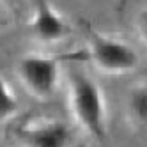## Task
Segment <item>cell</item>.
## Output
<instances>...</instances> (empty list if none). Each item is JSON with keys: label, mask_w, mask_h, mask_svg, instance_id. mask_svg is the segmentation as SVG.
Here are the masks:
<instances>
[{"label": "cell", "mask_w": 147, "mask_h": 147, "mask_svg": "<svg viewBox=\"0 0 147 147\" xmlns=\"http://www.w3.org/2000/svg\"><path fill=\"white\" fill-rule=\"evenodd\" d=\"M69 108L76 124L89 136H107V99L101 87L83 73H71L67 78Z\"/></svg>", "instance_id": "1"}, {"label": "cell", "mask_w": 147, "mask_h": 147, "mask_svg": "<svg viewBox=\"0 0 147 147\" xmlns=\"http://www.w3.org/2000/svg\"><path fill=\"white\" fill-rule=\"evenodd\" d=\"M87 41V55L99 71L108 75H126L138 67L140 57L131 45L108 34L94 30L87 22H82Z\"/></svg>", "instance_id": "2"}, {"label": "cell", "mask_w": 147, "mask_h": 147, "mask_svg": "<svg viewBox=\"0 0 147 147\" xmlns=\"http://www.w3.org/2000/svg\"><path fill=\"white\" fill-rule=\"evenodd\" d=\"M18 78L30 96L48 99L55 94L60 82V60L53 55L28 53L18 60Z\"/></svg>", "instance_id": "3"}, {"label": "cell", "mask_w": 147, "mask_h": 147, "mask_svg": "<svg viewBox=\"0 0 147 147\" xmlns=\"http://www.w3.org/2000/svg\"><path fill=\"white\" fill-rule=\"evenodd\" d=\"M27 28L34 39L46 45L64 41L73 32L71 23L50 4V0H34L32 16L28 20Z\"/></svg>", "instance_id": "4"}, {"label": "cell", "mask_w": 147, "mask_h": 147, "mask_svg": "<svg viewBox=\"0 0 147 147\" xmlns=\"http://www.w3.org/2000/svg\"><path fill=\"white\" fill-rule=\"evenodd\" d=\"M22 147H69L71 129L59 119H39L18 131Z\"/></svg>", "instance_id": "5"}, {"label": "cell", "mask_w": 147, "mask_h": 147, "mask_svg": "<svg viewBox=\"0 0 147 147\" xmlns=\"http://www.w3.org/2000/svg\"><path fill=\"white\" fill-rule=\"evenodd\" d=\"M128 113L135 124L147 129V83L133 89L128 96Z\"/></svg>", "instance_id": "6"}, {"label": "cell", "mask_w": 147, "mask_h": 147, "mask_svg": "<svg viewBox=\"0 0 147 147\" xmlns=\"http://www.w3.org/2000/svg\"><path fill=\"white\" fill-rule=\"evenodd\" d=\"M18 110H20V103L14 96L13 89L9 87L7 80L0 75V122L14 117Z\"/></svg>", "instance_id": "7"}, {"label": "cell", "mask_w": 147, "mask_h": 147, "mask_svg": "<svg viewBox=\"0 0 147 147\" xmlns=\"http://www.w3.org/2000/svg\"><path fill=\"white\" fill-rule=\"evenodd\" d=\"M136 30H138L140 37L147 43V5H144L136 14Z\"/></svg>", "instance_id": "8"}, {"label": "cell", "mask_w": 147, "mask_h": 147, "mask_svg": "<svg viewBox=\"0 0 147 147\" xmlns=\"http://www.w3.org/2000/svg\"><path fill=\"white\" fill-rule=\"evenodd\" d=\"M9 2H16V0H9Z\"/></svg>", "instance_id": "9"}]
</instances>
